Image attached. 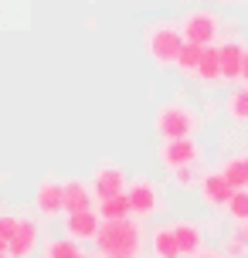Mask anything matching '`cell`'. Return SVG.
I'll return each mask as SVG.
<instances>
[{
    "instance_id": "cell-16",
    "label": "cell",
    "mask_w": 248,
    "mask_h": 258,
    "mask_svg": "<svg viewBox=\"0 0 248 258\" xmlns=\"http://www.w3.org/2000/svg\"><path fill=\"white\" fill-rule=\"evenodd\" d=\"M197 78H204V82H218L221 78V61H218V48H211L204 44L201 48V61H197Z\"/></svg>"
},
{
    "instance_id": "cell-26",
    "label": "cell",
    "mask_w": 248,
    "mask_h": 258,
    "mask_svg": "<svg viewBox=\"0 0 248 258\" xmlns=\"http://www.w3.org/2000/svg\"><path fill=\"white\" fill-rule=\"evenodd\" d=\"M238 238H241V241H245V248H248V221L241 224V234H238Z\"/></svg>"
},
{
    "instance_id": "cell-25",
    "label": "cell",
    "mask_w": 248,
    "mask_h": 258,
    "mask_svg": "<svg viewBox=\"0 0 248 258\" xmlns=\"http://www.w3.org/2000/svg\"><path fill=\"white\" fill-rule=\"evenodd\" d=\"M238 78L248 85V48H245V54H241V75H238Z\"/></svg>"
},
{
    "instance_id": "cell-9",
    "label": "cell",
    "mask_w": 248,
    "mask_h": 258,
    "mask_svg": "<svg viewBox=\"0 0 248 258\" xmlns=\"http://www.w3.org/2000/svg\"><path fill=\"white\" fill-rule=\"evenodd\" d=\"M34 204H38V211L44 214V218H58V214L65 211V194H61V183L44 180L38 187V194H34Z\"/></svg>"
},
{
    "instance_id": "cell-11",
    "label": "cell",
    "mask_w": 248,
    "mask_h": 258,
    "mask_svg": "<svg viewBox=\"0 0 248 258\" xmlns=\"http://www.w3.org/2000/svg\"><path fill=\"white\" fill-rule=\"evenodd\" d=\"M34 245H38V228H34V221H21L17 231H14V238L7 241V255L11 258H27L34 251Z\"/></svg>"
},
{
    "instance_id": "cell-28",
    "label": "cell",
    "mask_w": 248,
    "mask_h": 258,
    "mask_svg": "<svg viewBox=\"0 0 248 258\" xmlns=\"http://www.w3.org/2000/svg\"><path fill=\"white\" fill-rule=\"evenodd\" d=\"M194 258H218V255H194Z\"/></svg>"
},
{
    "instance_id": "cell-27",
    "label": "cell",
    "mask_w": 248,
    "mask_h": 258,
    "mask_svg": "<svg viewBox=\"0 0 248 258\" xmlns=\"http://www.w3.org/2000/svg\"><path fill=\"white\" fill-rule=\"evenodd\" d=\"M0 255H7V241H0Z\"/></svg>"
},
{
    "instance_id": "cell-5",
    "label": "cell",
    "mask_w": 248,
    "mask_h": 258,
    "mask_svg": "<svg viewBox=\"0 0 248 258\" xmlns=\"http://www.w3.org/2000/svg\"><path fill=\"white\" fill-rule=\"evenodd\" d=\"M126 197H130V214L136 218H153L160 211V187L153 180H133L126 183Z\"/></svg>"
},
{
    "instance_id": "cell-17",
    "label": "cell",
    "mask_w": 248,
    "mask_h": 258,
    "mask_svg": "<svg viewBox=\"0 0 248 258\" xmlns=\"http://www.w3.org/2000/svg\"><path fill=\"white\" fill-rule=\"evenodd\" d=\"M99 218H102V221H122V218H130V197H126V190L116 194V197H105L102 207H99Z\"/></svg>"
},
{
    "instance_id": "cell-6",
    "label": "cell",
    "mask_w": 248,
    "mask_h": 258,
    "mask_svg": "<svg viewBox=\"0 0 248 258\" xmlns=\"http://www.w3.org/2000/svg\"><path fill=\"white\" fill-rule=\"evenodd\" d=\"M160 160H163L167 170L187 167V163H197V160H201V146H197L191 136H183V140H163V146H160Z\"/></svg>"
},
{
    "instance_id": "cell-8",
    "label": "cell",
    "mask_w": 248,
    "mask_h": 258,
    "mask_svg": "<svg viewBox=\"0 0 248 258\" xmlns=\"http://www.w3.org/2000/svg\"><path fill=\"white\" fill-rule=\"evenodd\" d=\"M231 194H235V187L224 180V173H208V177L201 180V197H204V204H211V207H228Z\"/></svg>"
},
{
    "instance_id": "cell-22",
    "label": "cell",
    "mask_w": 248,
    "mask_h": 258,
    "mask_svg": "<svg viewBox=\"0 0 248 258\" xmlns=\"http://www.w3.org/2000/svg\"><path fill=\"white\" fill-rule=\"evenodd\" d=\"M79 255H82L79 245H75V241H61V238L44 248V258H79Z\"/></svg>"
},
{
    "instance_id": "cell-3",
    "label": "cell",
    "mask_w": 248,
    "mask_h": 258,
    "mask_svg": "<svg viewBox=\"0 0 248 258\" xmlns=\"http://www.w3.org/2000/svg\"><path fill=\"white\" fill-rule=\"evenodd\" d=\"M197 126L194 112L180 102H167L163 109L157 112V133L163 140H183V136H191Z\"/></svg>"
},
{
    "instance_id": "cell-21",
    "label": "cell",
    "mask_w": 248,
    "mask_h": 258,
    "mask_svg": "<svg viewBox=\"0 0 248 258\" xmlns=\"http://www.w3.org/2000/svg\"><path fill=\"white\" fill-rule=\"evenodd\" d=\"M228 211H231V218L241 221V224L248 221V187H241V190L231 194V201H228Z\"/></svg>"
},
{
    "instance_id": "cell-7",
    "label": "cell",
    "mask_w": 248,
    "mask_h": 258,
    "mask_svg": "<svg viewBox=\"0 0 248 258\" xmlns=\"http://www.w3.org/2000/svg\"><path fill=\"white\" fill-rule=\"evenodd\" d=\"M122 190H126V173H122V167H116V163L99 167L95 180H92V194H95L99 201H105V197H116V194H122Z\"/></svg>"
},
{
    "instance_id": "cell-23",
    "label": "cell",
    "mask_w": 248,
    "mask_h": 258,
    "mask_svg": "<svg viewBox=\"0 0 248 258\" xmlns=\"http://www.w3.org/2000/svg\"><path fill=\"white\" fill-rule=\"evenodd\" d=\"M170 173H173V183H177V187H194L197 183V163L177 167V170H170Z\"/></svg>"
},
{
    "instance_id": "cell-1",
    "label": "cell",
    "mask_w": 248,
    "mask_h": 258,
    "mask_svg": "<svg viewBox=\"0 0 248 258\" xmlns=\"http://www.w3.org/2000/svg\"><path fill=\"white\" fill-rule=\"evenodd\" d=\"M102 258H136L140 255V228L130 218L122 221H102L95 234Z\"/></svg>"
},
{
    "instance_id": "cell-13",
    "label": "cell",
    "mask_w": 248,
    "mask_h": 258,
    "mask_svg": "<svg viewBox=\"0 0 248 258\" xmlns=\"http://www.w3.org/2000/svg\"><path fill=\"white\" fill-rule=\"evenodd\" d=\"M173 238H177V248H180V255H197L201 245H204V234L197 224L191 221H180V224H173Z\"/></svg>"
},
{
    "instance_id": "cell-20",
    "label": "cell",
    "mask_w": 248,
    "mask_h": 258,
    "mask_svg": "<svg viewBox=\"0 0 248 258\" xmlns=\"http://www.w3.org/2000/svg\"><path fill=\"white\" fill-rule=\"evenodd\" d=\"M228 116L235 119V122H248V85L231 92V99H228Z\"/></svg>"
},
{
    "instance_id": "cell-4",
    "label": "cell",
    "mask_w": 248,
    "mask_h": 258,
    "mask_svg": "<svg viewBox=\"0 0 248 258\" xmlns=\"http://www.w3.org/2000/svg\"><path fill=\"white\" fill-rule=\"evenodd\" d=\"M218 31H221V24H218V17H214L211 11H191L187 17H183V24H180L183 41L201 44V48L218 38Z\"/></svg>"
},
{
    "instance_id": "cell-15",
    "label": "cell",
    "mask_w": 248,
    "mask_h": 258,
    "mask_svg": "<svg viewBox=\"0 0 248 258\" xmlns=\"http://www.w3.org/2000/svg\"><path fill=\"white\" fill-rule=\"evenodd\" d=\"M224 180L231 183L235 190H241V187H248V153H238V156H231L228 163H224Z\"/></svg>"
},
{
    "instance_id": "cell-29",
    "label": "cell",
    "mask_w": 248,
    "mask_h": 258,
    "mask_svg": "<svg viewBox=\"0 0 248 258\" xmlns=\"http://www.w3.org/2000/svg\"><path fill=\"white\" fill-rule=\"evenodd\" d=\"M0 258H7V255H0Z\"/></svg>"
},
{
    "instance_id": "cell-14",
    "label": "cell",
    "mask_w": 248,
    "mask_h": 258,
    "mask_svg": "<svg viewBox=\"0 0 248 258\" xmlns=\"http://www.w3.org/2000/svg\"><path fill=\"white\" fill-rule=\"evenodd\" d=\"M61 194H65V214H75V211H89L92 207V190L82 180H68L61 183Z\"/></svg>"
},
{
    "instance_id": "cell-12",
    "label": "cell",
    "mask_w": 248,
    "mask_h": 258,
    "mask_svg": "<svg viewBox=\"0 0 248 258\" xmlns=\"http://www.w3.org/2000/svg\"><path fill=\"white\" fill-rule=\"evenodd\" d=\"M241 54H245V48H241L238 41H228V44L218 48V61H221V78L224 82H235V78L241 75Z\"/></svg>"
},
{
    "instance_id": "cell-2",
    "label": "cell",
    "mask_w": 248,
    "mask_h": 258,
    "mask_svg": "<svg viewBox=\"0 0 248 258\" xmlns=\"http://www.w3.org/2000/svg\"><path fill=\"white\" fill-rule=\"evenodd\" d=\"M180 48H183L180 27L157 24V27H150V31H146V51H150V58H153L157 64H163V68H170V64L177 61Z\"/></svg>"
},
{
    "instance_id": "cell-24",
    "label": "cell",
    "mask_w": 248,
    "mask_h": 258,
    "mask_svg": "<svg viewBox=\"0 0 248 258\" xmlns=\"http://www.w3.org/2000/svg\"><path fill=\"white\" fill-rule=\"evenodd\" d=\"M17 224H21V218H14V214H0V241H11L14 231H17Z\"/></svg>"
},
{
    "instance_id": "cell-19",
    "label": "cell",
    "mask_w": 248,
    "mask_h": 258,
    "mask_svg": "<svg viewBox=\"0 0 248 258\" xmlns=\"http://www.w3.org/2000/svg\"><path fill=\"white\" fill-rule=\"evenodd\" d=\"M197 61H201V44H191V41H183V48H180V54H177V68L180 72H187V75H194L197 72Z\"/></svg>"
},
{
    "instance_id": "cell-10",
    "label": "cell",
    "mask_w": 248,
    "mask_h": 258,
    "mask_svg": "<svg viewBox=\"0 0 248 258\" xmlns=\"http://www.w3.org/2000/svg\"><path fill=\"white\" fill-rule=\"evenodd\" d=\"M102 228V218H99V211H75V214H68V234L72 238H82V241H89L95 238Z\"/></svg>"
},
{
    "instance_id": "cell-18",
    "label": "cell",
    "mask_w": 248,
    "mask_h": 258,
    "mask_svg": "<svg viewBox=\"0 0 248 258\" xmlns=\"http://www.w3.org/2000/svg\"><path fill=\"white\" fill-rule=\"evenodd\" d=\"M153 255L157 258H180L173 228H157V231H153Z\"/></svg>"
},
{
    "instance_id": "cell-30",
    "label": "cell",
    "mask_w": 248,
    "mask_h": 258,
    "mask_svg": "<svg viewBox=\"0 0 248 258\" xmlns=\"http://www.w3.org/2000/svg\"><path fill=\"white\" fill-rule=\"evenodd\" d=\"M79 258H85V255H79Z\"/></svg>"
}]
</instances>
